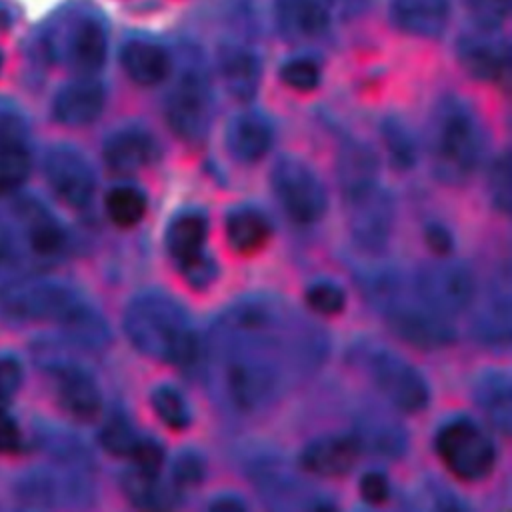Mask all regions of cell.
<instances>
[{
	"label": "cell",
	"instance_id": "1",
	"mask_svg": "<svg viewBox=\"0 0 512 512\" xmlns=\"http://www.w3.org/2000/svg\"><path fill=\"white\" fill-rule=\"evenodd\" d=\"M0 320L10 326L52 320L86 346L104 344L98 312L70 286L46 278H14L0 286Z\"/></svg>",
	"mask_w": 512,
	"mask_h": 512
},
{
	"label": "cell",
	"instance_id": "2",
	"mask_svg": "<svg viewBox=\"0 0 512 512\" xmlns=\"http://www.w3.org/2000/svg\"><path fill=\"white\" fill-rule=\"evenodd\" d=\"M124 332L146 356L174 366H188L198 354V338L188 312L168 294L148 290L124 310Z\"/></svg>",
	"mask_w": 512,
	"mask_h": 512
},
{
	"label": "cell",
	"instance_id": "3",
	"mask_svg": "<svg viewBox=\"0 0 512 512\" xmlns=\"http://www.w3.org/2000/svg\"><path fill=\"white\" fill-rule=\"evenodd\" d=\"M362 288L392 330L412 346L440 348L452 342L454 328L416 294L412 280L392 268L366 272Z\"/></svg>",
	"mask_w": 512,
	"mask_h": 512
},
{
	"label": "cell",
	"instance_id": "4",
	"mask_svg": "<svg viewBox=\"0 0 512 512\" xmlns=\"http://www.w3.org/2000/svg\"><path fill=\"white\" fill-rule=\"evenodd\" d=\"M484 134L474 110L460 98L446 96L432 112L430 154L434 172L444 182H462L476 168Z\"/></svg>",
	"mask_w": 512,
	"mask_h": 512
},
{
	"label": "cell",
	"instance_id": "5",
	"mask_svg": "<svg viewBox=\"0 0 512 512\" xmlns=\"http://www.w3.org/2000/svg\"><path fill=\"white\" fill-rule=\"evenodd\" d=\"M106 26L96 12L70 8L56 18L46 36L48 52L82 76L98 72L106 60Z\"/></svg>",
	"mask_w": 512,
	"mask_h": 512
},
{
	"label": "cell",
	"instance_id": "6",
	"mask_svg": "<svg viewBox=\"0 0 512 512\" xmlns=\"http://www.w3.org/2000/svg\"><path fill=\"white\" fill-rule=\"evenodd\" d=\"M214 98L206 72L198 64H188L174 80L166 98V118L170 128L188 142L202 140L212 124Z\"/></svg>",
	"mask_w": 512,
	"mask_h": 512
},
{
	"label": "cell",
	"instance_id": "7",
	"mask_svg": "<svg viewBox=\"0 0 512 512\" xmlns=\"http://www.w3.org/2000/svg\"><path fill=\"white\" fill-rule=\"evenodd\" d=\"M436 452L452 474L470 482L484 478L496 462V450L488 434L464 416L448 420L438 430Z\"/></svg>",
	"mask_w": 512,
	"mask_h": 512
},
{
	"label": "cell",
	"instance_id": "8",
	"mask_svg": "<svg viewBox=\"0 0 512 512\" xmlns=\"http://www.w3.org/2000/svg\"><path fill=\"white\" fill-rule=\"evenodd\" d=\"M270 182L284 212L300 224H312L326 212V190L314 170L292 156L280 158L270 170Z\"/></svg>",
	"mask_w": 512,
	"mask_h": 512
},
{
	"label": "cell",
	"instance_id": "9",
	"mask_svg": "<svg viewBox=\"0 0 512 512\" xmlns=\"http://www.w3.org/2000/svg\"><path fill=\"white\" fill-rule=\"evenodd\" d=\"M208 220L198 210L176 214L166 228V248L186 282L194 288H206L216 278V262L204 250Z\"/></svg>",
	"mask_w": 512,
	"mask_h": 512
},
{
	"label": "cell",
	"instance_id": "10",
	"mask_svg": "<svg viewBox=\"0 0 512 512\" xmlns=\"http://www.w3.org/2000/svg\"><path fill=\"white\" fill-rule=\"evenodd\" d=\"M410 280L422 302L446 318L464 312L476 294L472 272L454 260L428 262Z\"/></svg>",
	"mask_w": 512,
	"mask_h": 512
},
{
	"label": "cell",
	"instance_id": "11",
	"mask_svg": "<svg viewBox=\"0 0 512 512\" xmlns=\"http://www.w3.org/2000/svg\"><path fill=\"white\" fill-rule=\"evenodd\" d=\"M366 370L380 394L398 410L418 412L428 404L430 390L424 376L392 350H370Z\"/></svg>",
	"mask_w": 512,
	"mask_h": 512
},
{
	"label": "cell",
	"instance_id": "12",
	"mask_svg": "<svg viewBox=\"0 0 512 512\" xmlns=\"http://www.w3.org/2000/svg\"><path fill=\"white\" fill-rule=\"evenodd\" d=\"M14 222L16 228L4 230L18 250V242L26 244V250L38 260H52L66 248V232L62 224L36 200L16 202ZM20 254V250H18Z\"/></svg>",
	"mask_w": 512,
	"mask_h": 512
},
{
	"label": "cell",
	"instance_id": "13",
	"mask_svg": "<svg viewBox=\"0 0 512 512\" xmlns=\"http://www.w3.org/2000/svg\"><path fill=\"white\" fill-rule=\"evenodd\" d=\"M352 236L364 250H380L392 226V200L376 182L354 194L344 196Z\"/></svg>",
	"mask_w": 512,
	"mask_h": 512
},
{
	"label": "cell",
	"instance_id": "14",
	"mask_svg": "<svg viewBox=\"0 0 512 512\" xmlns=\"http://www.w3.org/2000/svg\"><path fill=\"white\" fill-rule=\"evenodd\" d=\"M44 172L50 188L60 200L74 208H82L94 194V172L88 160L70 146H54L46 154Z\"/></svg>",
	"mask_w": 512,
	"mask_h": 512
},
{
	"label": "cell",
	"instance_id": "15",
	"mask_svg": "<svg viewBox=\"0 0 512 512\" xmlns=\"http://www.w3.org/2000/svg\"><path fill=\"white\" fill-rule=\"evenodd\" d=\"M50 368L62 408L78 420H92L100 412L102 398L90 372L66 360H58Z\"/></svg>",
	"mask_w": 512,
	"mask_h": 512
},
{
	"label": "cell",
	"instance_id": "16",
	"mask_svg": "<svg viewBox=\"0 0 512 512\" xmlns=\"http://www.w3.org/2000/svg\"><path fill=\"white\" fill-rule=\"evenodd\" d=\"M458 58L462 68L478 80H500L510 64L508 44L492 36L490 30L462 36L458 42Z\"/></svg>",
	"mask_w": 512,
	"mask_h": 512
},
{
	"label": "cell",
	"instance_id": "17",
	"mask_svg": "<svg viewBox=\"0 0 512 512\" xmlns=\"http://www.w3.org/2000/svg\"><path fill=\"white\" fill-rule=\"evenodd\" d=\"M360 450L362 448L354 434L322 436L304 446L300 464L316 476H340L352 470Z\"/></svg>",
	"mask_w": 512,
	"mask_h": 512
},
{
	"label": "cell",
	"instance_id": "18",
	"mask_svg": "<svg viewBox=\"0 0 512 512\" xmlns=\"http://www.w3.org/2000/svg\"><path fill=\"white\" fill-rule=\"evenodd\" d=\"M104 108V88L90 76H82L62 86L54 98V118L64 126H86Z\"/></svg>",
	"mask_w": 512,
	"mask_h": 512
},
{
	"label": "cell",
	"instance_id": "19",
	"mask_svg": "<svg viewBox=\"0 0 512 512\" xmlns=\"http://www.w3.org/2000/svg\"><path fill=\"white\" fill-rule=\"evenodd\" d=\"M158 156L154 136L142 128L130 126L116 130L104 144V160L116 174H132L142 170Z\"/></svg>",
	"mask_w": 512,
	"mask_h": 512
},
{
	"label": "cell",
	"instance_id": "20",
	"mask_svg": "<svg viewBox=\"0 0 512 512\" xmlns=\"http://www.w3.org/2000/svg\"><path fill=\"white\" fill-rule=\"evenodd\" d=\"M218 64L222 80L236 100L246 102L258 92L262 68L258 54L252 48L240 42H226L220 48Z\"/></svg>",
	"mask_w": 512,
	"mask_h": 512
},
{
	"label": "cell",
	"instance_id": "21",
	"mask_svg": "<svg viewBox=\"0 0 512 512\" xmlns=\"http://www.w3.org/2000/svg\"><path fill=\"white\" fill-rule=\"evenodd\" d=\"M390 16L406 34L420 38L440 36L448 24V0H390Z\"/></svg>",
	"mask_w": 512,
	"mask_h": 512
},
{
	"label": "cell",
	"instance_id": "22",
	"mask_svg": "<svg viewBox=\"0 0 512 512\" xmlns=\"http://www.w3.org/2000/svg\"><path fill=\"white\" fill-rule=\"evenodd\" d=\"M226 144L236 160L256 162L268 152L272 144V126L260 112H240L228 124Z\"/></svg>",
	"mask_w": 512,
	"mask_h": 512
},
{
	"label": "cell",
	"instance_id": "23",
	"mask_svg": "<svg viewBox=\"0 0 512 512\" xmlns=\"http://www.w3.org/2000/svg\"><path fill=\"white\" fill-rule=\"evenodd\" d=\"M124 72L140 86H154L166 80L172 72V58L168 50L156 42L134 38L120 50Z\"/></svg>",
	"mask_w": 512,
	"mask_h": 512
},
{
	"label": "cell",
	"instance_id": "24",
	"mask_svg": "<svg viewBox=\"0 0 512 512\" xmlns=\"http://www.w3.org/2000/svg\"><path fill=\"white\" fill-rule=\"evenodd\" d=\"M336 0H278L280 28L294 38H316L330 24Z\"/></svg>",
	"mask_w": 512,
	"mask_h": 512
},
{
	"label": "cell",
	"instance_id": "25",
	"mask_svg": "<svg viewBox=\"0 0 512 512\" xmlns=\"http://www.w3.org/2000/svg\"><path fill=\"white\" fill-rule=\"evenodd\" d=\"M474 398L494 428H498L502 434H508L512 420V394L508 374L502 370H488L480 374L474 384Z\"/></svg>",
	"mask_w": 512,
	"mask_h": 512
},
{
	"label": "cell",
	"instance_id": "26",
	"mask_svg": "<svg viewBox=\"0 0 512 512\" xmlns=\"http://www.w3.org/2000/svg\"><path fill=\"white\" fill-rule=\"evenodd\" d=\"M338 178L342 194H354L378 182V162L374 152L362 142H346L338 154Z\"/></svg>",
	"mask_w": 512,
	"mask_h": 512
},
{
	"label": "cell",
	"instance_id": "27",
	"mask_svg": "<svg viewBox=\"0 0 512 512\" xmlns=\"http://www.w3.org/2000/svg\"><path fill=\"white\" fill-rule=\"evenodd\" d=\"M270 222L264 212L252 206H238L226 216V236L236 252L260 250L270 238Z\"/></svg>",
	"mask_w": 512,
	"mask_h": 512
},
{
	"label": "cell",
	"instance_id": "28",
	"mask_svg": "<svg viewBox=\"0 0 512 512\" xmlns=\"http://www.w3.org/2000/svg\"><path fill=\"white\" fill-rule=\"evenodd\" d=\"M478 338L490 344H506L510 338V296L508 278L500 288H494L476 320Z\"/></svg>",
	"mask_w": 512,
	"mask_h": 512
},
{
	"label": "cell",
	"instance_id": "29",
	"mask_svg": "<svg viewBox=\"0 0 512 512\" xmlns=\"http://www.w3.org/2000/svg\"><path fill=\"white\" fill-rule=\"evenodd\" d=\"M122 486H124L126 496L142 508L172 506L176 500V492H178V488L174 484L170 486V484L160 482L158 474H148L134 466L122 476Z\"/></svg>",
	"mask_w": 512,
	"mask_h": 512
},
{
	"label": "cell",
	"instance_id": "30",
	"mask_svg": "<svg viewBox=\"0 0 512 512\" xmlns=\"http://www.w3.org/2000/svg\"><path fill=\"white\" fill-rule=\"evenodd\" d=\"M354 436L360 448H368L382 456H398L406 446L402 428L382 416H364Z\"/></svg>",
	"mask_w": 512,
	"mask_h": 512
},
{
	"label": "cell",
	"instance_id": "31",
	"mask_svg": "<svg viewBox=\"0 0 512 512\" xmlns=\"http://www.w3.org/2000/svg\"><path fill=\"white\" fill-rule=\"evenodd\" d=\"M106 212L120 228L138 224L146 212V196L134 186H116L106 194Z\"/></svg>",
	"mask_w": 512,
	"mask_h": 512
},
{
	"label": "cell",
	"instance_id": "32",
	"mask_svg": "<svg viewBox=\"0 0 512 512\" xmlns=\"http://www.w3.org/2000/svg\"><path fill=\"white\" fill-rule=\"evenodd\" d=\"M382 138L388 146L390 158L398 168H410L416 162L418 146L410 128L400 118H386L382 124Z\"/></svg>",
	"mask_w": 512,
	"mask_h": 512
},
{
	"label": "cell",
	"instance_id": "33",
	"mask_svg": "<svg viewBox=\"0 0 512 512\" xmlns=\"http://www.w3.org/2000/svg\"><path fill=\"white\" fill-rule=\"evenodd\" d=\"M152 408L158 418L172 430H184L190 424V410L182 394L172 386H156L152 392Z\"/></svg>",
	"mask_w": 512,
	"mask_h": 512
},
{
	"label": "cell",
	"instance_id": "34",
	"mask_svg": "<svg viewBox=\"0 0 512 512\" xmlns=\"http://www.w3.org/2000/svg\"><path fill=\"white\" fill-rule=\"evenodd\" d=\"M30 172L28 146L0 150V194L16 190Z\"/></svg>",
	"mask_w": 512,
	"mask_h": 512
},
{
	"label": "cell",
	"instance_id": "35",
	"mask_svg": "<svg viewBox=\"0 0 512 512\" xmlns=\"http://www.w3.org/2000/svg\"><path fill=\"white\" fill-rule=\"evenodd\" d=\"M140 436L136 434L134 426L124 416H112L106 420V424L100 430V442L102 446L116 456H130L136 440Z\"/></svg>",
	"mask_w": 512,
	"mask_h": 512
},
{
	"label": "cell",
	"instance_id": "36",
	"mask_svg": "<svg viewBox=\"0 0 512 512\" xmlns=\"http://www.w3.org/2000/svg\"><path fill=\"white\" fill-rule=\"evenodd\" d=\"M280 78L286 86L298 92H310L320 84V68L308 56H296L282 64Z\"/></svg>",
	"mask_w": 512,
	"mask_h": 512
},
{
	"label": "cell",
	"instance_id": "37",
	"mask_svg": "<svg viewBox=\"0 0 512 512\" xmlns=\"http://www.w3.org/2000/svg\"><path fill=\"white\" fill-rule=\"evenodd\" d=\"M28 142V126L20 110L8 102L0 100V150L20 148Z\"/></svg>",
	"mask_w": 512,
	"mask_h": 512
},
{
	"label": "cell",
	"instance_id": "38",
	"mask_svg": "<svg viewBox=\"0 0 512 512\" xmlns=\"http://www.w3.org/2000/svg\"><path fill=\"white\" fill-rule=\"evenodd\" d=\"M306 302L318 314H338L344 308L346 296L342 288L330 280H316L306 288Z\"/></svg>",
	"mask_w": 512,
	"mask_h": 512
},
{
	"label": "cell",
	"instance_id": "39",
	"mask_svg": "<svg viewBox=\"0 0 512 512\" xmlns=\"http://www.w3.org/2000/svg\"><path fill=\"white\" fill-rule=\"evenodd\" d=\"M468 8L478 30L494 32L508 18L510 0H468Z\"/></svg>",
	"mask_w": 512,
	"mask_h": 512
},
{
	"label": "cell",
	"instance_id": "40",
	"mask_svg": "<svg viewBox=\"0 0 512 512\" xmlns=\"http://www.w3.org/2000/svg\"><path fill=\"white\" fill-rule=\"evenodd\" d=\"M490 194L494 200V206L506 212L510 208V162L508 156L502 154L490 170Z\"/></svg>",
	"mask_w": 512,
	"mask_h": 512
},
{
	"label": "cell",
	"instance_id": "41",
	"mask_svg": "<svg viewBox=\"0 0 512 512\" xmlns=\"http://www.w3.org/2000/svg\"><path fill=\"white\" fill-rule=\"evenodd\" d=\"M134 464V468L142 470V472H148V474H160V468H162V460H164V454H162V448L158 442H154L152 438H138L130 456H128Z\"/></svg>",
	"mask_w": 512,
	"mask_h": 512
},
{
	"label": "cell",
	"instance_id": "42",
	"mask_svg": "<svg viewBox=\"0 0 512 512\" xmlns=\"http://www.w3.org/2000/svg\"><path fill=\"white\" fill-rule=\"evenodd\" d=\"M204 476V464L196 452H180L172 466V482L176 488L198 484Z\"/></svg>",
	"mask_w": 512,
	"mask_h": 512
},
{
	"label": "cell",
	"instance_id": "43",
	"mask_svg": "<svg viewBox=\"0 0 512 512\" xmlns=\"http://www.w3.org/2000/svg\"><path fill=\"white\" fill-rule=\"evenodd\" d=\"M20 382H22L20 362L10 354L0 356V406H4L14 398V394L20 388Z\"/></svg>",
	"mask_w": 512,
	"mask_h": 512
},
{
	"label": "cell",
	"instance_id": "44",
	"mask_svg": "<svg viewBox=\"0 0 512 512\" xmlns=\"http://www.w3.org/2000/svg\"><path fill=\"white\" fill-rule=\"evenodd\" d=\"M388 480L382 472L378 470H370L362 476L360 480V494L364 496V500L372 502V504H380L388 498Z\"/></svg>",
	"mask_w": 512,
	"mask_h": 512
},
{
	"label": "cell",
	"instance_id": "45",
	"mask_svg": "<svg viewBox=\"0 0 512 512\" xmlns=\"http://www.w3.org/2000/svg\"><path fill=\"white\" fill-rule=\"evenodd\" d=\"M20 448V430L10 414L0 406V454H10Z\"/></svg>",
	"mask_w": 512,
	"mask_h": 512
},
{
	"label": "cell",
	"instance_id": "46",
	"mask_svg": "<svg viewBox=\"0 0 512 512\" xmlns=\"http://www.w3.org/2000/svg\"><path fill=\"white\" fill-rule=\"evenodd\" d=\"M426 240H428L430 248H432L436 254H440V256H444V254H448V252L452 250V236H450V232H448L444 226H440V224H430V226L426 228Z\"/></svg>",
	"mask_w": 512,
	"mask_h": 512
},
{
	"label": "cell",
	"instance_id": "47",
	"mask_svg": "<svg viewBox=\"0 0 512 512\" xmlns=\"http://www.w3.org/2000/svg\"><path fill=\"white\" fill-rule=\"evenodd\" d=\"M208 508L210 510H242V508H246V504L240 498L226 494V496H218L216 500H212L208 504Z\"/></svg>",
	"mask_w": 512,
	"mask_h": 512
}]
</instances>
